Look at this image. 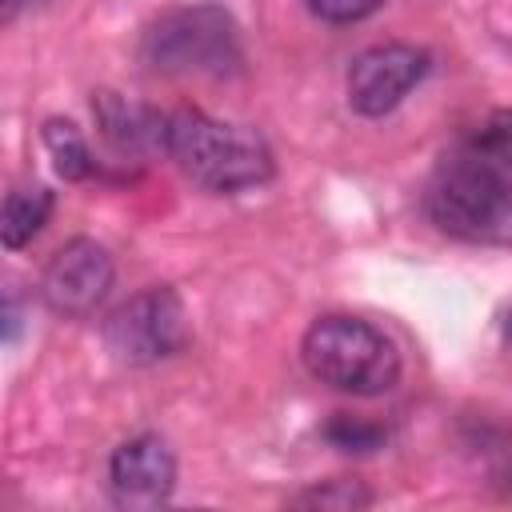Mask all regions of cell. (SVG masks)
I'll return each mask as SVG.
<instances>
[{
	"label": "cell",
	"instance_id": "13",
	"mask_svg": "<svg viewBox=\"0 0 512 512\" xmlns=\"http://www.w3.org/2000/svg\"><path fill=\"white\" fill-rule=\"evenodd\" d=\"M324 436H328L336 448H344V452H372V448H380V440H384L380 428L360 424V420H352V416H336V420L324 428Z\"/></svg>",
	"mask_w": 512,
	"mask_h": 512
},
{
	"label": "cell",
	"instance_id": "15",
	"mask_svg": "<svg viewBox=\"0 0 512 512\" xmlns=\"http://www.w3.org/2000/svg\"><path fill=\"white\" fill-rule=\"evenodd\" d=\"M504 336H508V344H512V312H508V324H504Z\"/></svg>",
	"mask_w": 512,
	"mask_h": 512
},
{
	"label": "cell",
	"instance_id": "10",
	"mask_svg": "<svg viewBox=\"0 0 512 512\" xmlns=\"http://www.w3.org/2000/svg\"><path fill=\"white\" fill-rule=\"evenodd\" d=\"M52 216V192L44 184H32V188H16L8 192L4 200V216H0V236H4V248H24Z\"/></svg>",
	"mask_w": 512,
	"mask_h": 512
},
{
	"label": "cell",
	"instance_id": "1",
	"mask_svg": "<svg viewBox=\"0 0 512 512\" xmlns=\"http://www.w3.org/2000/svg\"><path fill=\"white\" fill-rule=\"evenodd\" d=\"M424 208L440 232L464 244L512 248V176L472 148L444 156L428 180Z\"/></svg>",
	"mask_w": 512,
	"mask_h": 512
},
{
	"label": "cell",
	"instance_id": "8",
	"mask_svg": "<svg viewBox=\"0 0 512 512\" xmlns=\"http://www.w3.org/2000/svg\"><path fill=\"white\" fill-rule=\"evenodd\" d=\"M172 488H176V456L160 436L140 432L112 452L108 496L116 508H128V512L160 508V504H168Z\"/></svg>",
	"mask_w": 512,
	"mask_h": 512
},
{
	"label": "cell",
	"instance_id": "4",
	"mask_svg": "<svg viewBox=\"0 0 512 512\" xmlns=\"http://www.w3.org/2000/svg\"><path fill=\"white\" fill-rule=\"evenodd\" d=\"M140 56L164 76H224L240 60L236 24L220 4L172 8L144 32Z\"/></svg>",
	"mask_w": 512,
	"mask_h": 512
},
{
	"label": "cell",
	"instance_id": "2",
	"mask_svg": "<svg viewBox=\"0 0 512 512\" xmlns=\"http://www.w3.org/2000/svg\"><path fill=\"white\" fill-rule=\"evenodd\" d=\"M164 152L192 184L208 192H240L272 176V152L260 132L216 120L200 108H180L168 116Z\"/></svg>",
	"mask_w": 512,
	"mask_h": 512
},
{
	"label": "cell",
	"instance_id": "9",
	"mask_svg": "<svg viewBox=\"0 0 512 512\" xmlns=\"http://www.w3.org/2000/svg\"><path fill=\"white\" fill-rule=\"evenodd\" d=\"M96 120H100V132L104 140L116 148V152H156L164 148L168 140V116L152 112V108H140V104H128L120 100L116 92H96Z\"/></svg>",
	"mask_w": 512,
	"mask_h": 512
},
{
	"label": "cell",
	"instance_id": "16",
	"mask_svg": "<svg viewBox=\"0 0 512 512\" xmlns=\"http://www.w3.org/2000/svg\"><path fill=\"white\" fill-rule=\"evenodd\" d=\"M16 4H24V0H4V8H8V12H12V8H16Z\"/></svg>",
	"mask_w": 512,
	"mask_h": 512
},
{
	"label": "cell",
	"instance_id": "12",
	"mask_svg": "<svg viewBox=\"0 0 512 512\" xmlns=\"http://www.w3.org/2000/svg\"><path fill=\"white\" fill-rule=\"evenodd\" d=\"M296 504H308V508H368L372 492L360 488L356 480H328V484L296 496Z\"/></svg>",
	"mask_w": 512,
	"mask_h": 512
},
{
	"label": "cell",
	"instance_id": "7",
	"mask_svg": "<svg viewBox=\"0 0 512 512\" xmlns=\"http://www.w3.org/2000/svg\"><path fill=\"white\" fill-rule=\"evenodd\" d=\"M428 72V52L416 44H372L348 68V104L360 116L392 112Z\"/></svg>",
	"mask_w": 512,
	"mask_h": 512
},
{
	"label": "cell",
	"instance_id": "6",
	"mask_svg": "<svg viewBox=\"0 0 512 512\" xmlns=\"http://www.w3.org/2000/svg\"><path fill=\"white\" fill-rule=\"evenodd\" d=\"M116 268L104 244L76 236L52 252L40 276V296L56 316H92L112 292Z\"/></svg>",
	"mask_w": 512,
	"mask_h": 512
},
{
	"label": "cell",
	"instance_id": "5",
	"mask_svg": "<svg viewBox=\"0 0 512 512\" xmlns=\"http://www.w3.org/2000/svg\"><path fill=\"white\" fill-rule=\"evenodd\" d=\"M104 340H108L112 356L124 360V364H156V360H168L188 340L184 300L168 284L140 288L132 300H124L108 316Z\"/></svg>",
	"mask_w": 512,
	"mask_h": 512
},
{
	"label": "cell",
	"instance_id": "3",
	"mask_svg": "<svg viewBox=\"0 0 512 512\" xmlns=\"http://www.w3.org/2000/svg\"><path fill=\"white\" fill-rule=\"evenodd\" d=\"M300 360L320 384L348 396H384L400 380L396 344L376 324L348 312L312 320L300 340Z\"/></svg>",
	"mask_w": 512,
	"mask_h": 512
},
{
	"label": "cell",
	"instance_id": "11",
	"mask_svg": "<svg viewBox=\"0 0 512 512\" xmlns=\"http://www.w3.org/2000/svg\"><path fill=\"white\" fill-rule=\"evenodd\" d=\"M44 148H48V156H52V164H56V172L64 180H84L96 168L84 132L72 120H64V116L44 120Z\"/></svg>",
	"mask_w": 512,
	"mask_h": 512
},
{
	"label": "cell",
	"instance_id": "14",
	"mask_svg": "<svg viewBox=\"0 0 512 512\" xmlns=\"http://www.w3.org/2000/svg\"><path fill=\"white\" fill-rule=\"evenodd\" d=\"M380 8H384V0H308V12L324 24H356Z\"/></svg>",
	"mask_w": 512,
	"mask_h": 512
}]
</instances>
